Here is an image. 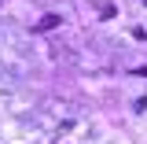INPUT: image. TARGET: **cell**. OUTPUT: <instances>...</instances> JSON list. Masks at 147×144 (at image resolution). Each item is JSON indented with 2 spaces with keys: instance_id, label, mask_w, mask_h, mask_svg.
<instances>
[{
  "instance_id": "6da1fadb",
  "label": "cell",
  "mask_w": 147,
  "mask_h": 144,
  "mask_svg": "<svg viewBox=\"0 0 147 144\" xmlns=\"http://www.w3.org/2000/svg\"><path fill=\"white\" fill-rule=\"evenodd\" d=\"M99 15H103V18H114V15H118V8H114V4H99Z\"/></svg>"
},
{
  "instance_id": "7a4b0ae2",
  "label": "cell",
  "mask_w": 147,
  "mask_h": 144,
  "mask_svg": "<svg viewBox=\"0 0 147 144\" xmlns=\"http://www.w3.org/2000/svg\"><path fill=\"white\" fill-rule=\"evenodd\" d=\"M55 26H59V15H48L44 22H40V30H55Z\"/></svg>"
},
{
  "instance_id": "3957f363",
  "label": "cell",
  "mask_w": 147,
  "mask_h": 144,
  "mask_svg": "<svg viewBox=\"0 0 147 144\" xmlns=\"http://www.w3.org/2000/svg\"><path fill=\"white\" fill-rule=\"evenodd\" d=\"M0 4H4V0H0Z\"/></svg>"
}]
</instances>
